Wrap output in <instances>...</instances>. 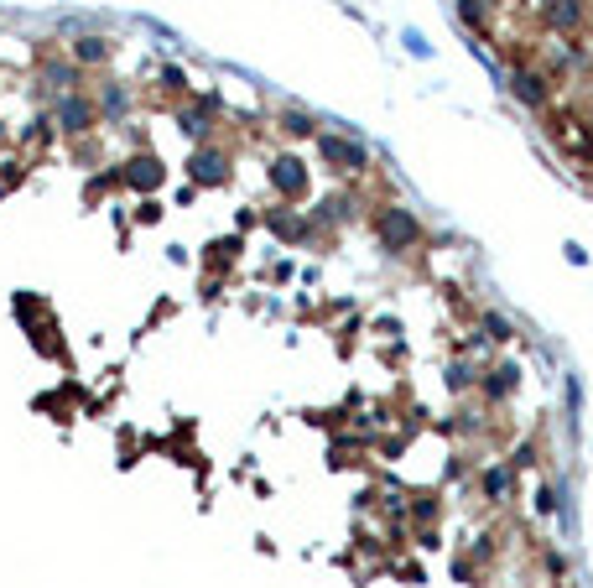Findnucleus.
Returning <instances> with one entry per match:
<instances>
[{
  "label": "nucleus",
  "mask_w": 593,
  "mask_h": 588,
  "mask_svg": "<svg viewBox=\"0 0 593 588\" xmlns=\"http://www.w3.org/2000/svg\"><path fill=\"white\" fill-rule=\"evenodd\" d=\"M458 16H464L474 31H484V5H479V0H458Z\"/></svg>",
  "instance_id": "obj_19"
},
{
  "label": "nucleus",
  "mask_w": 593,
  "mask_h": 588,
  "mask_svg": "<svg viewBox=\"0 0 593 588\" xmlns=\"http://www.w3.org/2000/svg\"><path fill=\"white\" fill-rule=\"evenodd\" d=\"M271 187H276V198L302 203V198H307V187H313L307 161H302V156H276V161H271Z\"/></svg>",
  "instance_id": "obj_4"
},
{
  "label": "nucleus",
  "mask_w": 593,
  "mask_h": 588,
  "mask_svg": "<svg viewBox=\"0 0 593 588\" xmlns=\"http://www.w3.org/2000/svg\"><path fill=\"white\" fill-rule=\"evenodd\" d=\"M515 385H521V365H495L489 375H479L484 402H510V396H515Z\"/></svg>",
  "instance_id": "obj_11"
},
{
  "label": "nucleus",
  "mask_w": 593,
  "mask_h": 588,
  "mask_svg": "<svg viewBox=\"0 0 593 588\" xmlns=\"http://www.w3.org/2000/svg\"><path fill=\"white\" fill-rule=\"evenodd\" d=\"M230 178H235V156L224 152V146H213V141L193 146V156H188V183L193 187H224Z\"/></svg>",
  "instance_id": "obj_1"
},
{
  "label": "nucleus",
  "mask_w": 593,
  "mask_h": 588,
  "mask_svg": "<svg viewBox=\"0 0 593 588\" xmlns=\"http://www.w3.org/2000/svg\"><path fill=\"white\" fill-rule=\"evenodd\" d=\"M479 484H484V495H489V500H505V495H510V484H515V468H510V464L484 468V474H479Z\"/></svg>",
  "instance_id": "obj_14"
},
{
  "label": "nucleus",
  "mask_w": 593,
  "mask_h": 588,
  "mask_svg": "<svg viewBox=\"0 0 593 588\" xmlns=\"http://www.w3.org/2000/svg\"><path fill=\"white\" fill-rule=\"evenodd\" d=\"M438 510H443V505H438V495H416V505H412L416 521H438Z\"/></svg>",
  "instance_id": "obj_18"
},
{
  "label": "nucleus",
  "mask_w": 593,
  "mask_h": 588,
  "mask_svg": "<svg viewBox=\"0 0 593 588\" xmlns=\"http://www.w3.org/2000/svg\"><path fill=\"white\" fill-rule=\"evenodd\" d=\"M349 219H355V198L349 193H333V198H323L313 209V224H349Z\"/></svg>",
  "instance_id": "obj_12"
},
{
  "label": "nucleus",
  "mask_w": 593,
  "mask_h": 588,
  "mask_svg": "<svg viewBox=\"0 0 593 588\" xmlns=\"http://www.w3.org/2000/svg\"><path fill=\"white\" fill-rule=\"evenodd\" d=\"M583 16H589L583 0H541V21H547V31H557V37L578 31L583 27Z\"/></svg>",
  "instance_id": "obj_7"
},
{
  "label": "nucleus",
  "mask_w": 593,
  "mask_h": 588,
  "mask_svg": "<svg viewBox=\"0 0 593 588\" xmlns=\"http://www.w3.org/2000/svg\"><path fill=\"white\" fill-rule=\"evenodd\" d=\"M266 224H271V235H281L287 245H307V240H313V219L292 214V209H271Z\"/></svg>",
  "instance_id": "obj_10"
},
{
  "label": "nucleus",
  "mask_w": 593,
  "mask_h": 588,
  "mask_svg": "<svg viewBox=\"0 0 593 588\" xmlns=\"http://www.w3.org/2000/svg\"><path fill=\"white\" fill-rule=\"evenodd\" d=\"M162 89H167V94H182V89H188L182 68H162Z\"/></svg>",
  "instance_id": "obj_20"
},
{
  "label": "nucleus",
  "mask_w": 593,
  "mask_h": 588,
  "mask_svg": "<svg viewBox=\"0 0 593 588\" xmlns=\"http://www.w3.org/2000/svg\"><path fill=\"white\" fill-rule=\"evenodd\" d=\"M213 110H219V99L208 94V99H198V104H188V110H178V130L188 136V141H213Z\"/></svg>",
  "instance_id": "obj_6"
},
{
  "label": "nucleus",
  "mask_w": 593,
  "mask_h": 588,
  "mask_svg": "<svg viewBox=\"0 0 593 588\" xmlns=\"http://www.w3.org/2000/svg\"><path fill=\"white\" fill-rule=\"evenodd\" d=\"M120 183L136 187L141 198H151L156 187L167 183V167H162V156H156V152H136L130 161H125V167H120Z\"/></svg>",
  "instance_id": "obj_5"
},
{
  "label": "nucleus",
  "mask_w": 593,
  "mask_h": 588,
  "mask_svg": "<svg viewBox=\"0 0 593 588\" xmlns=\"http://www.w3.org/2000/svg\"><path fill=\"white\" fill-rule=\"evenodd\" d=\"M469 380H474L469 365H453V370H447V385H453V391H469Z\"/></svg>",
  "instance_id": "obj_23"
},
{
  "label": "nucleus",
  "mask_w": 593,
  "mask_h": 588,
  "mask_svg": "<svg viewBox=\"0 0 593 588\" xmlns=\"http://www.w3.org/2000/svg\"><path fill=\"white\" fill-rule=\"evenodd\" d=\"M375 235H380V245L386 250H412L416 240H422V224H416L412 209L386 203V209H375Z\"/></svg>",
  "instance_id": "obj_2"
},
{
  "label": "nucleus",
  "mask_w": 593,
  "mask_h": 588,
  "mask_svg": "<svg viewBox=\"0 0 593 588\" xmlns=\"http://www.w3.org/2000/svg\"><path fill=\"white\" fill-rule=\"evenodd\" d=\"M47 84L73 94V84H79V68H73V62H47Z\"/></svg>",
  "instance_id": "obj_17"
},
{
  "label": "nucleus",
  "mask_w": 593,
  "mask_h": 588,
  "mask_svg": "<svg viewBox=\"0 0 593 588\" xmlns=\"http://www.w3.org/2000/svg\"><path fill=\"white\" fill-rule=\"evenodd\" d=\"M276 125H281L287 136H318V120H313L307 110H281V115H276Z\"/></svg>",
  "instance_id": "obj_15"
},
{
  "label": "nucleus",
  "mask_w": 593,
  "mask_h": 588,
  "mask_svg": "<svg viewBox=\"0 0 593 588\" xmlns=\"http://www.w3.org/2000/svg\"><path fill=\"white\" fill-rule=\"evenodd\" d=\"M94 120H99V104L94 99H84V94H68L58 104V125L68 130V136H84V130H94Z\"/></svg>",
  "instance_id": "obj_9"
},
{
  "label": "nucleus",
  "mask_w": 593,
  "mask_h": 588,
  "mask_svg": "<svg viewBox=\"0 0 593 588\" xmlns=\"http://www.w3.org/2000/svg\"><path fill=\"white\" fill-rule=\"evenodd\" d=\"M484 334H489V339H510V323H505V318H495V312H489V318H484Z\"/></svg>",
  "instance_id": "obj_22"
},
{
  "label": "nucleus",
  "mask_w": 593,
  "mask_h": 588,
  "mask_svg": "<svg viewBox=\"0 0 593 588\" xmlns=\"http://www.w3.org/2000/svg\"><path fill=\"white\" fill-rule=\"evenodd\" d=\"M110 53H115V42H104V37H79L73 42V62H110Z\"/></svg>",
  "instance_id": "obj_13"
},
{
  "label": "nucleus",
  "mask_w": 593,
  "mask_h": 588,
  "mask_svg": "<svg viewBox=\"0 0 593 588\" xmlns=\"http://www.w3.org/2000/svg\"><path fill=\"white\" fill-rule=\"evenodd\" d=\"M510 94H515L521 104L541 110V104L552 99V79H547V73H536V68H515V73H510Z\"/></svg>",
  "instance_id": "obj_8"
},
{
  "label": "nucleus",
  "mask_w": 593,
  "mask_h": 588,
  "mask_svg": "<svg viewBox=\"0 0 593 588\" xmlns=\"http://www.w3.org/2000/svg\"><path fill=\"white\" fill-rule=\"evenodd\" d=\"M136 219H141V224H156V219H162V203H156V198H141Z\"/></svg>",
  "instance_id": "obj_21"
},
{
  "label": "nucleus",
  "mask_w": 593,
  "mask_h": 588,
  "mask_svg": "<svg viewBox=\"0 0 593 588\" xmlns=\"http://www.w3.org/2000/svg\"><path fill=\"white\" fill-rule=\"evenodd\" d=\"M318 156H323L333 172H364V167H370V152H364L359 141H349V136H333V130L318 136Z\"/></svg>",
  "instance_id": "obj_3"
},
{
  "label": "nucleus",
  "mask_w": 593,
  "mask_h": 588,
  "mask_svg": "<svg viewBox=\"0 0 593 588\" xmlns=\"http://www.w3.org/2000/svg\"><path fill=\"white\" fill-rule=\"evenodd\" d=\"M125 110H130V94L120 89V84H115V89H104V94H99V115H110V120H120Z\"/></svg>",
  "instance_id": "obj_16"
}]
</instances>
